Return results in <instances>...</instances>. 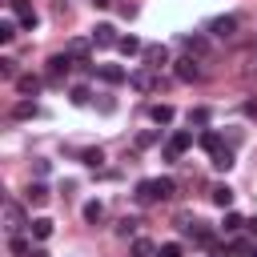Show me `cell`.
<instances>
[{
    "mask_svg": "<svg viewBox=\"0 0 257 257\" xmlns=\"http://www.w3.org/2000/svg\"><path fill=\"white\" fill-rule=\"evenodd\" d=\"M185 149H193V133H189V128H177V133L169 137V145H165V157H169V161H177Z\"/></svg>",
    "mask_w": 257,
    "mask_h": 257,
    "instance_id": "1",
    "label": "cell"
},
{
    "mask_svg": "<svg viewBox=\"0 0 257 257\" xmlns=\"http://www.w3.org/2000/svg\"><path fill=\"white\" fill-rule=\"evenodd\" d=\"M72 64H76V60H72L68 52H56V56L48 60V76H52V80H64V76L72 72Z\"/></svg>",
    "mask_w": 257,
    "mask_h": 257,
    "instance_id": "2",
    "label": "cell"
},
{
    "mask_svg": "<svg viewBox=\"0 0 257 257\" xmlns=\"http://www.w3.org/2000/svg\"><path fill=\"white\" fill-rule=\"evenodd\" d=\"M141 56H145V64H149V68H165V64H169L165 44H145V52H141Z\"/></svg>",
    "mask_w": 257,
    "mask_h": 257,
    "instance_id": "3",
    "label": "cell"
},
{
    "mask_svg": "<svg viewBox=\"0 0 257 257\" xmlns=\"http://www.w3.org/2000/svg\"><path fill=\"white\" fill-rule=\"evenodd\" d=\"M128 84H133L137 92H157V88H161V76H153V72H133Z\"/></svg>",
    "mask_w": 257,
    "mask_h": 257,
    "instance_id": "4",
    "label": "cell"
},
{
    "mask_svg": "<svg viewBox=\"0 0 257 257\" xmlns=\"http://www.w3.org/2000/svg\"><path fill=\"white\" fill-rule=\"evenodd\" d=\"M48 197H52V193H48V185H44V181H32V185L24 189V201H28V205H36V209H40V205H48Z\"/></svg>",
    "mask_w": 257,
    "mask_h": 257,
    "instance_id": "5",
    "label": "cell"
},
{
    "mask_svg": "<svg viewBox=\"0 0 257 257\" xmlns=\"http://www.w3.org/2000/svg\"><path fill=\"white\" fill-rule=\"evenodd\" d=\"M96 76H100L104 84H124V80H128V72H124L120 64H100V68H96Z\"/></svg>",
    "mask_w": 257,
    "mask_h": 257,
    "instance_id": "6",
    "label": "cell"
},
{
    "mask_svg": "<svg viewBox=\"0 0 257 257\" xmlns=\"http://www.w3.org/2000/svg\"><path fill=\"white\" fill-rule=\"evenodd\" d=\"M209 32H213V36H233V32H237V20H233V16H213V20H209Z\"/></svg>",
    "mask_w": 257,
    "mask_h": 257,
    "instance_id": "7",
    "label": "cell"
},
{
    "mask_svg": "<svg viewBox=\"0 0 257 257\" xmlns=\"http://www.w3.org/2000/svg\"><path fill=\"white\" fill-rule=\"evenodd\" d=\"M120 36H116V28L112 24H96L92 28V44H100V48H108V44H116Z\"/></svg>",
    "mask_w": 257,
    "mask_h": 257,
    "instance_id": "8",
    "label": "cell"
},
{
    "mask_svg": "<svg viewBox=\"0 0 257 257\" xmlns=\"http://www.w3.org/2000/svg\"><path fill=\"white\" fill-rule=\"evenodd\" d=\"M40 84H44V80H40V76H32V72L16 76V92H20V96H36V92H40Z\"/></svg>",
    "mask_w": 257,
    "mask_h": 257,
    "instance_id": "9",
    "label": "cell"
},
{
    "mask_svg": "<svg viewBox=\"0 0 257 257\" xmlns=\"http://www.w3.org/2000/svg\"><path fill=\"white\" fill-rule=\"evenodd\" d=\"M197 145H201V149H205V153H209V157H213V153H221V149H225V141H221V133H213V128H205V133H201V137H197Z\"/></svg>",
    "mask_w": 257,
    "mask_h": 257,
    "instance_id": "10",
    "label": "cell"
},
{
    "mask_svg": "<svg viewBox=\"0 0 257 257\" xmlns=\"http://www.w3.org/2000/svg\"><path fill=\"white\" fill-rule=\"evenodd\" d=\"M4 221H8V233H20V229H24V213H20V205H16V201H8V205H4Z\"/></svg>",
    "mask_w": 257,
    "mask_h": 257,
    "instance_id": "11",
    "label": "cell"
},
{
    "mask_svg": "<svg viewBox=\"0 0 257 257\" xmlns=\"http://www.w3.org/2000/svg\"><path fill=\"white\" fill-rule=\"evenodd\" d=\"M185 229H189V237H193L197 245H217V241H213V229H209L205 221H193V225H185Z\"/></svg>",
    "mask_w": 257,
    "mask_h": 257,
    "instance_id": "12",
    "label": "cell"
},
{
    "mask_svg": "<svg viewBox=\"0 0 257 257\" xmlns=\"http://www.w3.org/2000/svg\"><path fill=\"white\" fill-rule=\"evenodd\" d=\"M197 76H201V68H197V60H193V56L177 60V80H197Z\"/></svg>",
    "mask_w": 257,
    "mask_h": 257,
    "instance_id": "13",
    "label": "cell"
},
{
    "mask_svg": "<svg viewBox=\"0 0 257 257\" xmlns=\"http://www.w3.org/2000/svg\"><path fill=\"white\" fill-rule=\"evenodd\" d=\"M153 185H157V201L177 197V181H173V177H153Z\"/></svg>",
    "mask_w": 257,
    "mask_h": 257,
    "instance_id": "14",
    "label": "cell"
},
{
    "mask_svg": "<svg viewBox=\"0 0 257 257\" xmlns=\"http://www.w3.org/2000/svg\"><path fill=\"white\" fill-rule=\"evenodd\" d=\"M64 52H68L76 64H84V60H88V40H68V44H64Z\"/></svg>",
    "mask_w": 257,
    "mask_h": 257,
    "instance_id": "15",
    "label": "cell"
},
{
    "mask_svg": "<svg viewBox=\"0 0 257 257\" xmlns=\"http://www.w3.org/2000/svg\"><path fill=\"white\" fill-rule=\"evenodd\" d=\"M28 229H32V237H36V241H48V237H52V229H56V225H52V221H48V217H36V221H32V225H28Z\"/></svg>",
    "mask_w": 257,
    "mask_h": 257,
    "instance_id": "16",
    "label": "cell"
},
{
    "mask_svg": "<svg viewBox=\"0 0 257 257\" xmlns=\"http://www.w3.org/2000/svg\"><path fill=\"white\" fill-rule=\"evenodd\" d=\"M149 116H153V124H173V104H153Z\"/></svg>",
    "mask_w": 257,
    "mask_h": 257,
    "instance_id": "17",
    "label": "cell"
},
{
    "mask_svg": "<svg viewBox=\"0 0 257 257\" xmlns=\"http://www.w3.org/2000/svg\"><path fill=\"white\" fill-rule=\"evenodd\" d=\"M233 197H237V193H233L229 185H213V205H221V209H229V205H233Z\"/></svg>",
    "mask_w": 257,
    "mask_h": 257,
    "instance_id": "18",
    "label": "cell"
},
{
    "mask_svg": "<svg viewBox=\"0 0 257 257\" xmlns=\"http://www.w3.org/2000/svg\"><path fill=\"white\" fill-rule=\"evenodd\" d=\"M133 257H157V245L149 237H133Z\"/></svg>",
    "mask_w": 257,
    "mask_h": 257,
    "instance_id": "19",
    "label": "cell"
},
{
    "mask_svg": "<svg viewBox=\"0 0 257 257\" xmlns=\"http://www.w3.org/2000/svg\"><path fill=\"white\" fill-rule=\"evenodd\" d=\"M181 44L189 48V56H205V48H209L205 36H181Z\"/></svg>",
    "mask_w": 257,
    "mask_h": 257,
    "instance_id": "20",
    "label": "cell"
},
{
    "mask_svg": "<svg viewBox=\"0 0 257 257\" xmlns=\"http://www.w3.org/2000/svg\"><path fill=\"white\" fill-rule=\"evenodd\" d=\"M116 48H120L124 56H137V52H145V44H141L137 36H120V40H116Z\"/></svg>",
    "mask_w": 257,
    "mask_h": 257,
    "instance_id": "21",
    "label": "cell"
},
{
    "mask_svg": "<svg viewBox=\"0 0 257 257\" xmlns=\"http://www.w3.org/2000/svg\"><path fill=\"white\" fill-rule=\"evenodd\" d=\"M213 169H217V173H229V169H233V149L213 153Z\"/></svg>",
    "mask_w": 257,
    "mask_h": 257,
    "instance_id": "22",
    "label": "cell"
},
{
    "mask_svg": "<svg viewBox=\"0 0 257 257\" xmlns=\"http://www.w3.org/2000/svg\"><path fill=\"white\" fill-rule=\"evenodd\" d=\"M137 201H141V205H153V201H157V185H153V181H141V185H137Z\"/></svg>",
    "mask_w": 257,
    "mask_h": 257,
    "instance_id": "23",
    "label": "cell"
},
{
    "mask_svg": "<svg viewBox=\"0 0 257 257\" xmlns=\"http://www.w3.org/2000/svg\"><path fill=\"white\" fill-rule=\"evenodd\" d=\"M84 221H88V225H100V221H104V205H100V201H88V205H84Z\"/></svg>",
    "mask_w": 257,
    "mask_h": 257,
    "instance_id": "24",
    "label": "cell"
},
{
    "mask_svg": "<svg viewBox=\"0 0 257 257\" xmlns=\"http://www.w3.org/2000/svg\"><path fill=\"white\" fill-rule=\"evenodd\" d=\"M36 112H40V108H36L32 100H20V104L12 108V116H16V120H28V116H36Z\"/></svg>",
    "mask_w": 257,
    "mask_h": 257,
    "instance_id": "25",
    "label": "cell"
},
{
    "mask_svg": "<svg viewBox=\"0 0 257 257\" xmlns=\"http://www.w3.org/2000/svg\"><path fill=\"white\" fill-rule=\"evenodd\" d=\"M221 225H225V233H237V229L245 225V217H241V213H233V209H225V221H221Z\"/></svg>",
    "mask_w": 257,
    "mask_h": 257,
    "instance_id": "26",
    "label": "cell"
},
{
    "mask_svg": "<svg viewBox=\"0 0 257 257\" xmlns=\"http://www.w3.org/2000/svg\"><path fill=\"white\" fill-rule=\"evenodd\" d=\"M8 249H12L16 257H28V253H32V249H28V241H24L20 233H12V237H8Z\"/></svg>",
    "mask_w": 257,
    "mask_h": 257,
    "instance_id": "27",
    "label": "cell"
},
{
    "mask_svg": "<svg viewBox=\"0 0 257 257\" xmlns=\"http://www.w3.org/2000/svg\"><path fill=\"white\" fill-rule=\"evenodd\" d=\"M16 40V24L12 20H0V44H12Z\"/></svg>",
    "mask_w": 257,
    "mask_h": 257,
    "instance_id": "28",
    "label": "cell"
},
{
    "mask_svg": "<svg viewBox=\"0 0 257 257\" xmlns=\"http://www.w3.org/2000/svg\"><path fill=\"white\" fill-rule=\"evenodd\" d=\"M88 96H92V92H88V88H84V84H76V88H72V92H68V100H72V104H80V108H84V104H88Z\"/></svg>",
    "mask_w": 257,
    "mask_h": 257,
    "instance_id": "29",
    "label": "cell"
},
{
    "mask_svg": "<svg viewBox=\"0 0 257 257\" xmlns=\"http://www.w3.org/2000/svg\"><path fill=\"white\" fill-rule=\"evenodd\" d=\"M137 229H141V221H133V217H124V221L116 225V233H120V237H137Z\"/></svg>",
    "mask_w": 257,
    "mask_h": 257,
    "instance_id": "30",
    "label": "cell"
},
{
    "mask_svg": "<svg viewBox=\"0 0 257 257\" xmlns=\"http://www.w3.org/2000/svg\"><path fill=\"white\" fill-rule=\"evenodd\" d=\"M157 257H185V245L169 241V245H161V249H157Z\"/></svg>",
    "mask_w": 257,
    "mask_h": 257,
    "instance_id": "31",
    "label": "cell"
},
{
    "mask_svg": "<svg viewBox=\"0 0 257 257\" xmlns=\"http://www.w3.org/2000/svg\"><path fill=\"white\" fill-rule=\"evenodd\" d=\"M80 161H84V165H92V169H96V165H100V161H104V153H100V149H84V153H80Z\"/></svg>",
    "mask_w": 257,
    "mask_h": 257,
    "instance_id": "32",
    "label": "cell"
},
{
    "mask_svg": "<svg viewBox=\"0 0 257 257\" xmlns=\"http://www.w3.org/2000/svg\"><path fill=\"white\" fill-rule=\"evenodd\" d=\"M233 253H241V257H257V245H253V241H233Z\"/></svg>",
    "mask_w": 257,
    "mask_h": 257,
    "instance_id": "33",
    "label": "cell"
},
{
    "mask_svg": "<svg viewBox=\"0 0 257 257\" xmlns=\"http://www.w3.org/2000/svg\"><path fill=\"white\" fill-rule=\"evenodd\" d=\"M189 124H209V108H189Z\"/></svg>",
    "mask_w": 257,
    "mask_h": 257,
    "instance_id": "34",
    "label": "cell"
},
{
    "mask_svg": "<svg viewBox=\"0 0 257 257\" xmlns=\"http://www.w3.org/2000/svg\"><path fill=\"white\" fill-rule=\"evenodd\" d=\"M0 76L4 80H16V60H0Z\"/></svg>",
    "mask_w": 257,
    "mask_h": 257,
    "instance_id": "35",
    "label": "cell"
},
{
    "mask_svg": "<svg viewBox=\"0 0 257 257\" xmlns=\"http://www.w3.org/2000/svg\"><path fill=\"white\" fill-rule=\"evenodd\" d=\"M8 8H12L16 16H28V12H32V4H28V0H8Z\"/></svg>",
    "mask_w": 257,
    "mask_h": 257,
    "instance_id": "36",
    "label": "cell"
},
{
    "mask_svg": "<svg viewBox=\"0 0 257 257\" xmlns=\"http://www.w3.org/2000/svg\"><path fill=\"white\" fill-rule=\"evenodd\" d=\"M36 24H40V16H36V12H28V16H20V28H24V32H32Z\"/></svg>",
    "mask_w": 257,
    "mask_h": 257,
    "instance_id": "37",
    "label": "cell"
},
{
    "mask_svg": "<svg viewBox=\"0 0 257 257\" xmlns=\"http://www.w3.org/2000/svg\"><path fill=\"white\" fill-rule=\"evenodd\" d=\"M149 145H157V133H141L137 137V149H149Z\"/></svg>",
    "mask_w": 257,
    "mask_h": 257,
    "instance_id": "38",
    "label": "cell"
},
{
    "mask_svg": "<svg viewBox=\"0 0 257 257\" xmlns=\"http://www.w3.org/2000/svg\"><path fill=\"white\" fill-rule=\"evenodd\" d=\"M209 253L213 257H229V245H209Z\"/></svg>",
    "mask_w": 257,
    "mask_h": 257,
    "instance_id": "39",
    "label": "cell"
},
{
    "mask_svg": "<svg viewBox=\"0 0 257 257\" xmlns=\"http://www.w3.org/2000/svg\"><path fill=\"white\" fill-rule=\"evenodd\" d=\"M245 229H249V233L257 237V217H249V221H245Z\"/></svg>",
    "mask_w": 257,
    "mask_h": 257,
    "instance_id": "40",
    "label": "cell"
},
{
    "mask_svg": "<svg viewBox=\"0 0 257 257\" xmlns=\"http://www.w3.org/2000/svg\"><path fill=\"white\" fill-rule=\"evenodd\" d=\"M245 112H249V116H257V100H249V104H245Z\"/></svg>",
    "mask_w": 257,
    "mask_h": 257,
    "instance_id": "41",
    "label": "cell"
},
{
    "mask_svg": "<svg viewBox=\"0 0 257 257\" xmlns=\"http://www.w3.org/2000/svg\"><path fill=\"white\" fill-rule=\"evenodd\" d=\"M92 4H96V8H108V4H112V0H92Z\"/></svg>",
    "mask_w": 257,
    "mask_h": 257,
    "instance_id": "42",
    "label": "cell"
},
{
    "mask_svg": "<svg viewBox=\"0 0 257 257\" xmlns=\"http://www.w3.org/2000/svg\"><path fill=\"white\" fill-rule=\"evenodd\" d=\"M28 257H48V253H44V249H32V253H28Z\"/></svg>",
    "mask_w": 257,
    "mask_h": 257,
    "instance_id": "43",
    "label": "cell"
}]
</instances>
